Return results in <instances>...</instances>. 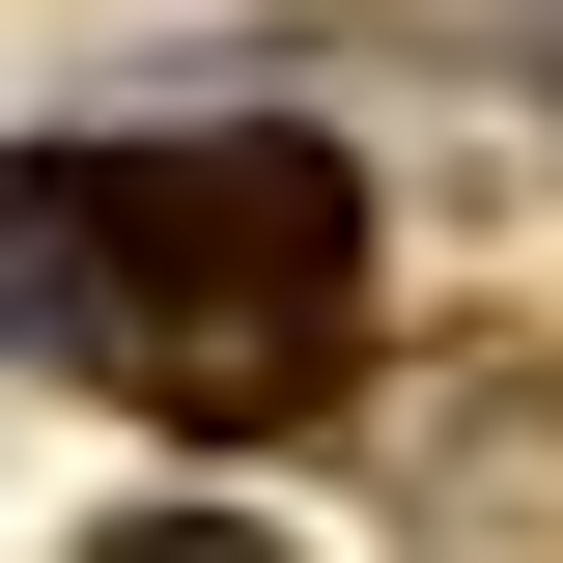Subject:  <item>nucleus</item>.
Segmentation results:
<instances>
[{"mask_svg":"<svg viewBox=\"0 0 563 563\" xmlns=\"http://www.w3.org/2000/svg\"><path fill=\"white\" fill-rule=\"evenodd\" d=\"M536 57H563V29H536Z\"/></svg>","mask_w":563,"mask_h":563,"instance_id":"obj_2","label":"nucleus"},{"mask_svg":"<svg viewBox=\"0 0 563 563\" xmlns=\"http://www.w3.org/2000/svg\"><path fill=\"white\" fill-rule=\"evenodd\" d=\"M113 563H254V536H113Z\"/></svg>","mask_w":563,"mask_h":563,"instance_id":"obj_1","label":"nucleus"}]
</instances>
